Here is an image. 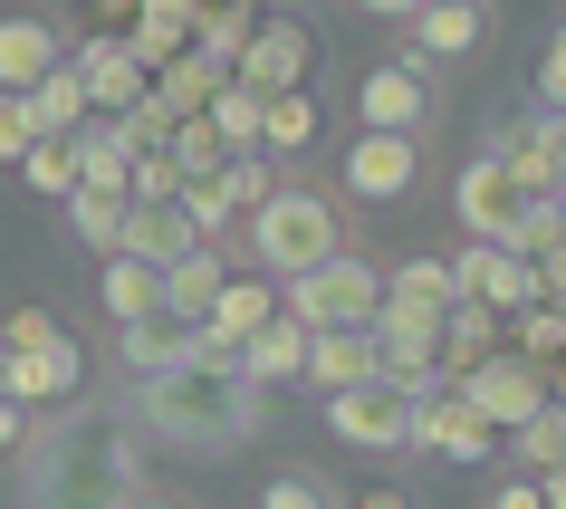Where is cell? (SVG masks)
Returning <instances> with one entry per match:
<instances>
[{
  "mask_svg": "<svg viewBox=\"0 0 566 509\" xmlns=\"http://www.w3.org/2000/svg\"><path fill=\"white\" fill-rule=\"evenodd\" d=\"M135 433L116 414H59L20 451V509H135Z\"/></svg>",
  "mask_w": 566,
  "mask_h": 509,
  "instance_id": "obj_1",
  "label": "cell"
},
{
  "mask_svg": "<svg viewBox=\"0 0 566 509\" xmlns=\"http://www.w3.org/2000/svg\"><path fill=\"white\" fill-rule=\"evenodd\" d=\"M269 414V385L250 365H174V375H135V423L182 451H231Z\"/></svg>",
  "mask_w": 566,
  "mask_h": 509,
  "instance_id": "obj_2",
  "label": "cell"
},
{
  "mask_svg": "<svg viewBox=\"0 0 566 509\" xmlns=\"http://www.w3.org/2000/svg\"><path fill=\"white\" fill-rule=\"evenodd\" d=\"M250 250H260V270L269 279H307V270H327L336 250V202L327 193H307V183H279V202L250 211Z\"/></svg>",
  "mask_w": 566,
  "mask_h": 509,
  "instance_id": "obj_3",
  "label": "cell"
},
{
  "mask_svg": "<svg viewBox=\"0 0 566 509\" xmlns=\"http://www.w3.org/2000/svg\"><path fill=\"white\" fill-rule=\"evenodd\" d=\"M0 346H10L0 356V394L10 404H67V394L87 385V356H77V336L49 308H10V336Z\"/></svg>",
  "mask_w": 566,
  "mask_h": 509,
  "instance_id": "obj_4",
  "label": "cell"
},
{
  "mask_svg": "<svg viewBox=\"0 0 566 509\" xmlns=\"http://www.w3.org/2000/svg\"><path fill=\"white\" fill-rule=\"evenodd\" d=\"M385 299H394V270H375V260H356V250H336L327 270L289 279V308H298L317 336H327V328H375Z\"/></svg>",
  "mask_w": 566,
  "mask_h": 509,
  "instance_id": "obj_5",
  "label": "cell"
},
{
  "mask_svg": "<svg viewBox=\"0 0 566 509\" xmlns=\"http://www.w3.org/2000/svg\"><path fill=\"white\" fill-rule=\"evenodd\" d=\"M327 433H346L356 451H394V443H413L422 433V394H403V385H356V394H327Z\"/></svg>",
  "mask_w": 566,
  "mask_h": 509,
  "instance_id": "obj_6",
  "label": "cell"
},
{
  "mask_svg": "<svg viewBox=\"0 0 566 509\" xmlns=\"http://www.w3.org/2000/svg\"><path fill=\"white\" fill-rule=\"evenodd\" d=\"M461 394H471V404L500 423V433H528V423L557 404V375H547V365H528L518 346H509V356H490L480 375H461Z\"/></svg>",
  "mask_w": 566,
  "mask_h": 509,
  "instance_id": "obj_7",
  "label": "cell"
},
{
  "mask_svg": "<svg viewBox=\"0 0 566 509\" xmlns=\"http://www.w3.org/2000/svg\"><path fill=\"white\" fill-rule=\"evenodd\" d=\"M461 299H480V308H500V318H518V308H537L547 299V270H537L528 250H509V240H471L461 260Z\"/></svg>",
  "mask_w": 566,
  "mask_h": 509,
  "instance_id": "obj_8",
  "label": "cell"
},
{
  "mask_svg": "<svg viewBox=\"0 0 566 509\" xmlns=\"http://www.w3.org/2000/svg\"><path fill=\"white\" fill-rule=\"evenodd\" d=\"M490 154H500V164L528 183V193H566V116H547V106H518V116H500Z\"/></svg>",
  "mask_w": 566,
  "mask_h": 509,
  "instance_id": "obj_9",
  "label": "cell"
},
{
  "mask_svg": "<svg viewBox=\"0 0 566 509\" xmlns=\"http://www.w3.org/2000/svg\"><path fill=\"white\" fill-rule=\"evenodd\" d=\"M413 443H422V451H442V461H461V471H480V461H500L509 433L480 414L461 385H442V394H422V433H413Z\"/></svg>",
  "mask_w": 566,
  "mask_h": 509,
  "instance_id": "obj_10",
  "label": "cell"
},
{
  "mask_svg": "<svg viewBox=\"0 0 566 509\" xmlns=\"http://www.w3.org/2000/svg\"><path fill=\"white\" fill-rule=\"evenodd\" d=\"M413 183H422V135L365 125L356 145H346V193H356V202H403Z\"/></svg>",
  "mask_w": 566,
  "mask_h": 509,
  "instance_id": "obj_11",
  "label": "cell"
},
{
  "mask_svg": "<svg viewBox=\"0 0 566 509\" xmlns=\"http://www.w3.org/2000/svg\"><path fill=\"white\" fill-rule=\"evenodd\" d=\"M451 211L471 221V240H509V231H518V211H528V183L509 174L500 154H471L461 183H451Z\"/></svg>",
  "mask_w": 566,
  "mask_h": 509,
  "instance_id": "obj_12",
  "label": "cell"
},
{
  "mask_svg": "<svg viewBox=\"0 0 566 509\" xmlns=\"http://www.w3.org/2000/svg\"><path fill=\"white\" fill-rule=\"evenodd\" d=\"M77 59V77H87V96H96V116H135L154 96V77H145V59L125 49V39H106V30H87V49H67Z\"/></svg>",
  "mask_w": 566,
  "mask_h": 509,
  "instance_id": "obj_13",
  "label": "cell"
},
{
  "mask_svg": "<svg viewBox=\"0 0 566 509\" xmlns=\"http://www.w3.org/2000/svg\"><path fill=\"white\" fill-rule=\"evenodd\" d=\"M356 116H365V125H385V135H422V116H432L422 59H385V67H365V87H356Z\"/></svg>",
  "mask_w": 566,
  "mask_h": 509,
  "instance_id": "obj_14",
  "label": "cell"
},
{
  "mask_svg": "<svg viewBox=\"0 0 566 509\" xmlns=\"http://www.w3.org/2000/svg\"><path fill=\"white\" fill-rule=\"evenodd\" d=\"M116 356L135 365V375H174V365L202 356V318H192V308H154L135 328H116Z\"/></svg>",
  "mask_w": 566,
  "mask_h": 509,
  "instance_id": "obj_15",
  "label": "cell"
},
{
  "mask_svg": "<svg viewBox=\"0 0 566 509\" xmlns=\"http://www.w3.org/2000/svg\"><path fill=\"white\" fill-rule=\"evenodd\" d=\"M96 299H106V318H116V328H135V318H154V308H174V270H164V260H145V250H116V260H106V279H96Z\"/></svg>",
  "mask_w": 566,
  "mask_h": 509,
  "instance_id": "obj_16",
  "label": "cell"
},
{
  "mask_svg": "<svg viewBox=\"0 0 566 509\" xmlns=\"http://www.w3.org/2000/svg\"><path fill=\"white\" fill-rule=\"evenodd\" d=\"M375 375H385V336L375 328H327L317 356H307V385L317 394H356V385H375Z\"/></svg>",
  "mask_w": 566,
  "mask_h": 509,
  "instance_id": "obj_17",
  "label": "cell"
},
{
  "mask_svg": "<svg viewBox=\"0 0 566 509\" xmlns=\"http://www.w3.org/2000/svg\"><path fill=\"white\" fill-rule=\"evenodd\" d=\"M59 67L67 59H59V39H49V20H30V10L0 20V96H39Z\"/></svg>",
  "mask_w": 566,
  "mask_h": 509,
  "instance_id": "obj_18",
  "label": "cell"
},
{
  "mask_svg": "<svg viewBox=\"0 0 566 509\" xmlns=\"http://www.w3.org/2000/svg\"><path fill=\"white\" fill-rule=\"evenodd\" d=\"M307 59H317V39H307L298 20H260V39H250L240 77H250L260 96H279V87H307Z\"/></svg>",
  "mask_w": 566,
  "mask_h": 509,
  "instance_id": "obj_19",
  "label": "cell"
},
{
  "mask_svg": "<svg viewBox=\"0 0 566 509\" xmlns=\"http://www.w3.org/2000/svg\"><path fill=\"white\" fill-rule=\"evenodd\" d=\"M500 328H509V318H500V308H480V299H461V308L442 318V375H451V385H461V375H480L490 356H509Z\"/></svg>",
  "mask_w": 566,
  "mask_h": 509,
  "instance_id": "obj_20",
  "label": "cell"
},
{
  "mask_svg": "<svg viewBox=\"0 0 566 509\" xmlns=\"http://www.w3.org/2000/svg\"><path fill=\"white\" fill-rule=\"evenodd\" d=\"M307 356H317V328H307L298 308H279V318L250 336V375H260V385H289V375H307Z\"/></svg>",
  "mask_w": 566,
  "mask_h": 509,
  "instance_id": "obj_21",
  "label": "cell"
},
{
  "mask_svg": "<svg viewBox=\"0 0 566 509\" xmlns=\"http://www.w3.org/2000/svg\"><path fill=\"white\" fill-rule=\"evenodd\" d=\"M67 231L87 240L96 260H116L125 240H135V193H106V183H87V193L67 202Z\"/></svg>",
  "mask_w": 566,
  "mask_h": 509,
  "instance_id": "obj_22",
  "label": "cell"
},
{
  "mask_svg": "<svg viewBox=\"0 0 566 509\" xmlns=\"http://www.w3.org/2000/svg\"><path fill=\"white\" fill-rule=\"evenodd\" d=\"M461 49H480V0H422L403 59H461Z\"/></svg>",
  "mask_w": 566,
  "mask_h": 509,
  "instance_id": "obj_23",
  "label": "cell"
},
{
  "mask_svg": "<svg viewBox=\"0 0 566 509\" xmlns=\"http://www.w3.org/2000/svg\"><path fill=\"white\" fill-rule=\"evenodd\" d=\"M289 308V279H231V299L211 308V336H231V346H250V336L269 328Z\"/></svg>",
  "mask_w": 566,
  "mask_h": 509,
  "instance_id": "obj_24",
  "label": "cell"
},
{
  "mask_svg": "<svg viewBox=\"0 0 566 509\" xmlns=\"http://www.w3.org/2000/svg\"><path fill=\"white\" fill-rule=\"evenodd\" d=\"M20 183H30L39 202H77V193H87V164H77V135H49V145H30Z\"/></svg>",
  "mask_w": 566,
  "mask_h": 509,
  "instance_id": "obj_25",
  "label": "cell"
},
{
  "mask_svg": "<svg viewBox=\"0 0 566 509\" xmlns=\"http://www.w3.org/2000/svg\"><path fill=\"white\" fill-rule=\"evenodd\" d=\"M221 299H231V260H221V240H202V250L174 270V308H192V318L211 328V308H221Z\"/></svg>",
  "mask_w": 566,
  "mask_h": 509,
  "instance_id": "obj_26",
  "label": "cell"
},
{
  "mask_svg": "<svg viewBox=\"0 0 566 509\" xmlns=\"http://www.w3.org/2000/svg\"><path fill=\"white\" fill-rule=\"evenodd\" d=\"M509 346H518L528 365H547V375H557V365H566V299L518 308V318H509Z\"/></svg>",
  "mask_w": 566,
  "mask_h": 509,
  "instance_id": "obj_27",
  "label": "cell"
},
{
  "mask_svg": "<svg viewBox=\"0 0 566 509\" xmlns=\"http://www.w3.org/2000/svg\"><path fill=\"white\" fill-rule=\"evenodd\" d=\"M77 164H87V183H106V193H135V145H125L116 116H96L87 135H77Z\"/></svg>",
  "mask_w": 566,
  "mask_h": 509,
  "instance_id": "obj_28",
  "label": "cell"
},
{
  "mask_svg": "<svg viewBox=\"0 0 566 509\" xmlns=\"http://www.w3.org/2000/svg\"><path fill=\"white\" fill-rule=\"evenodd\" d=\"M30 106H39V125H49V135H87V125H96V96H87V77H77V59H67L59 77L30 96Z\"/></svg>",
  "mask_w": 566,
  "mask_h": 509,
  "instance_id": "obj_29",
  "label": "cell"
},
{
  "mask_svg": "<svg viewBox=\"0 0 566 509\" xmlns=\"http://www.w3.org/2000/svg\"><path fill=\"white\" fill-rule=\"evenodd\" d=\"M509 250H528L537 270L566 250V193H528V211H518V231H509Z\"/></svg>",
  "mask_w": 566,
  "mask_h": 509,
  "instance_id": "obj_30",
  "label": "cell"
},
{
  "mask_svg": "<svg viewBox=\"0 0 566 509\" xmlns=\"http://www.w3.org/2000/svg\"><path fill=\"white\" fill-rule=\"evenodd\" d=\"M394 299H413V308H461V270H451V260H432V250H413V260H403V270H394Z\"/></svg>",
  "mask_w": 566,
  "mask_h": 509,
  "instance_id": "obj_31",
  "label": "cell"
},
{
  "mask_svg": "<svg viewBox=\"0 0 566 509\" xmlns=\"http://www.w3.org/2000/svg\"><path fill=\"white\" fill-rule=\"evenodd\" d=\"M509 461H518V471H566V404H547V414L528 423V433H509Z\"/></svg>",
  "mask_w": 566,
  "mask_h": 509,
  "instance_id": "obj_32",
  "label": "cell"
},
{
  "mask_svg": "<svg viewBox=\"0 0 566 509\" xmlns=\"http://www.w3.org/2000/svg\"><path fill=\"white\" fill-rule=\"evenodd\" d=\"M307 145H317V96L279 87L269 96V154H307Z\"/></svg>",
  "mask_w": 566,
  "mask_h": 509,
  "instance_id": "obj_33",
  "label": "cell"
},
{
  "mask_svg": "<svg viewBox=\"0 0 566 509\" xmlns=\"http://www.w3.org/2000/svg\"><path fill=\"white\" fill-rule=\"evenodd\" d=\"M116 125H125V145H135V154H164V145L182 135V106H164V87H154L145 106H135V116H116Z\"/></svg>",
  "mask_w": 566,
  "mask_h": 509,
  "instance_id": "obj_34",
  "label": "cell"
},
{
  "mask_svg": "<svg viewBox=\"0 0 566 509\" xmlns=\"http://www.w3.org/2000/svg\"><path fill=\"white\" fill-rule=\"evenodd\" d=\"M192 193V174H182V154L164 145V154H135V202H182Z\"/></svg>",
  "mask_w": 566,
  "mask_h": 509,
  "instance_id": "obj_35",
  "label": "cell"
},
{
  "mask_svg": "<svg viewBox=\"0 0 566 509\" xmlns=\"http://www.w3.org/2000/svg\"><path fill=\"white\" fill-rule=\"evenodd\" d=\"M260 509H336V500H327V480H307V471H279V480L260 490Z\"/></svg>",
  "mask_w": 566,
  "mask_h": 509,
  "instance_id": "obj_36",
  "label": "cell"
},
{
  "mask_svg": "<svg viewBox=\"0 0 566 509\" xmlns=\"http://www.w3.org/2000/svg\"><path fill=\"white\" fill-rule=\"evenodd\" d=\"M537 106H547V116H566V30L547 39V59H537Z\"/></svg>",
  "mask_w": 566,
  "mask_h": 509,
  "instance_id": "obj_37",
  "label": "cell"
},
{
  "mask_svg": "<svg viewBox=\"0 0 566 509\" xmlns=\"http://www.w3.org/2000/svg\"><path fill=\"white\" fill-rule=\"evenodd\" d=\"M490 509H547V480H537V471L500 480V500H490Z\"/></svg>",
  "mask_w": 566,
  "mask_h": 509,
  "instance_id": "obj_38",
  "label": "cell"
},
{
  "mask_svg": "<svg viewBox=\"0 0 566 509\" xmlns=\"http://www.w3.org/2000/svg\"><path fill=\"white\" fill-rule=\"evenodd\" d=\"M0 443H10V451H30V404H10V394H0Z\"/></svg>",
  "mask_w": 566,
  "mask_h": 509,
  "instance_id": "obj_39",
  "label": "cell"
},
{
  "mask_svg": "<svg viewBox=\"0 0 566 509\" xmlns=\"http://www.w3.org/2000/svg\"><path fill=\"white\" fill-rule=\"evenodd\" d=\"M375 20H422V0H365Z\"/></svg>",
  "mask_w": 566,
  "mask_h": 509,
  "instance_id": "obj_40",
  "label": "cell"
},
{
  "mask_svg": "<svg viewBox=\"0 0 566 509\" xmlns=\"http://www.w3.org/2000/svg\"><path fill=\"white\" fill-rule=\"evenodd\" d=\"M356 509H413V500H403V490H365Z\"/></svg>",
  "mask_w": 566,
  "mask_h": 509,
  "instance_id": "obj_41",
  "label": "cell"
},
{
  "mask_svg": "<svg viewBox=\"0 0 566 509\" xmlns=\"http://www.w3.org/2000/svg\"><path fill=\"white\" fill-rule=\"evenodd\" d=\"M547 299H566V250H557V260H547Z\"/></svg>",
  "mask_w": 566,
  "mask_h": 509,
  "instance_id": "obj_42",
  "label": "cell"
},
{
  "mask_svg": "<svg viewBox=\"0 0 566 509\" xmlns=\"http://www.w3.org/2000/svg\"><path fill=\"white\" fill-rule=\"evenodd\" d=\"M202 10H240V20H260V0H202Z\"/></svg>",
  "mask_w": 566,
  "mask_h": 509,
  "instance_id": "obj_43",
  "label": "cell"
},
{
  "mask_svg": "<svg viewBox=\"0 0 566 509\" xmlns=\"http://www.w3.org/2000/svg\"><path fill=\"white\" fill-rule=\"evenodd\" d=\"M547 509H566V471H547Z\"/></svg>",
  "mask_w": 566,
  "mask_h": 509,
  "instance_id": "obj_44",
  "label": "cell"
},
{
  "mask_svg": "<svg viewBox=\"0 0 566 509\" xmlns=\"http://www.w3.org/2000/svg\"><path fill=\"white\" fill-rule=\"evenodd\" d=\"M135 509H182V500H135Z\"/></svg>",
  "mask_w": 566,
  "mask_h": 509,
  "instance_id": "obj_45",
  "label": "cell"
},
{
  "mask_svg": "<svg viewBox=\"0 0 566 509\" xmlns=\"http://www.w3.org/2000/svg\"><path fill=\"white\" fill-rule=\"evenodd\" d=\"M87 10H96V0H87Z\"/></svg>",
  "mask_w": 566,
  "mask_h": 509,
  "instance_id": "obj_46",
  "label": "cell"
}]
</instances>
